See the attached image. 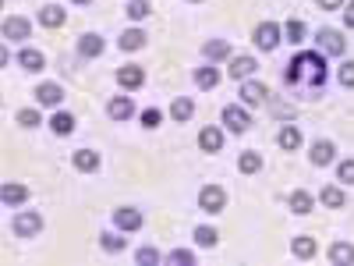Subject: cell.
I'll use <instances>...</instances> for the list:
<instances>
[{"label": "cell", "mask_w": 354, "mask_h": 266, "mask_svg": "<svg viewBox=\"0 0 354 266\" xmlns=\"http://www.w3.org/2000/svg\"><path fill=\"white\" fill-rule=\"evenodd\" d=\"M255 68H259V64H255V57H248V53H238V57H230V68H227V75H230L234 82H241V78H248Z\"/></svg>", "instance_id": "11"}, {"label": "cell", "mask_w": 354, "mask_h": 266, "mask_svg": "<svg viewBox=\"0 0 354 266\" xmlns=\"http://www.w3.org/2000/svg\"><path fill=\"white\" fill-rule=\"evenodd\" d=\"M142 125H145V128H160V125H163V110H160V107L142 110Z\"/></svg>", "instance_id": "39"}, {"label": "cell", "mask_w": 354, "mask_h": 266, "mask_svg": "<svg viewBox=\"0 0 354 266\" xmlns=\"http://www.w3.org/2000/svg\"><path fill=\"white\" fill-rule=\"evenodd\" d=\"M71 4H88V0H71Z\"/></svg>", "instance_id": "44"}, {"label": "cell", "mask_w": 354, "mask_h": 266, "mask_svg": "<svg viewBox=\"0 0 354 266\" xmlns=\"http://www.w3.org/2000/svg\"><path fill=\"white\" fill-rule=\"evenodd\" d=\"M337 181H340V185H354V160H344V163L337 167Z\"/></svg>", "instance_id": "40"}, {"label": "cell", "mask_w": 354, "mask_h": 266, "mask_svg": "<svg viewBox=\"0 0 354 266\" xmlns=\"http://www.w3.org/2000/svg\"><path fill=\"white\" fill-rule=\"evenodd\" d=\"M283 36H287V43H294V46H298V43L308 36V25H305L301 18H290V21L283 25Z\"/></svg>", "instance_id": "28"}, {"label": "cell", "mask_w": 354, "mask_h": 266, "mask_svg": "<svg viewBox=\"0 0 354 266\" xmlns=\"http://www.w3.org/2000/svg\"><path fill=\"white\" fill-rule=\"evenodd\" d=\"M75 167L85 170V174L96 170V167H100V153H96V150H78V153H75Z\"/></svg>", "instance_id": "29"}, {"label": "cell", "mask_w": 354, "mask_h": 266, "mask_svg": "<svg viewBox=\"0 0 354 266\" xmlns=\"http://www.w3.org/2000/svg\"><path fill=\"white\" fill-rule=\"evenodd\" d=\"M113 224H117V231H138L142 227V213L135 210V206H121V210H113Z\"/></svg>", "instance_id": "7"}, {"label": "cell", "mask_w": 354, "mask_h": 266, "mask_svg": "<svg viewBox=\"0 0 354 266\" xmlns=\"http://www.w3.org/2000/svg\"><path fill=\"white\" fill-rule=\"evenodd\" d=\"M167 263L170 266H192L195 263V252L192 249H174V252H167Z\"/></svg>", "instance_id": "38"}, {"label": "cell", "mask_w": 354, "mask_h": 266, "mask_svg": "<svg viewBox=\"0 0 354 266\" xmlns=\"http://www.w3.org/2000/svg\"><path fill=\"white\" fill-rule=\"evenodd\" d=\"M117 85H121V89H142V85H145V71H142L138 64L117 68Z\"/></svg>", "instance_id": "10"}, {"label": "cell", "mask_w": 354, "mask_h": 266, "mask_svg": "<svg viewBox=\"0 0 354 266\" xmlns=\"http://www.w3.org/2000/svg\"><path fill=\"white\" fill-rule=\"evenodd\" d=\"M15 121H18L21 128H36V125H43V114H39V110H32V107H25V110H18V114H15Z\"/></svg>", "instance_id": "34"}, {"label": "cell", "mask_w": 354, "mask_h": 266, "mask_svg": "<svg viewBox=\"0 0 354 266\" xmlns=\"http://www.w3.org/2000/svg\"><path fill=\"white\" fill-rule=\"evenodd\" d=\"M202 53H205V61H227V57H230V43L227 39H209V43H205L202 46Z\"/></svg>", "instance_id": "21"}, {"label": "cell", "mask_w": 354, "mask_h": 266, "mask_svg": "<svg viewBox=\"0 0 354 266\" xmlns=\"http://www.w3.org/2000/svg\"><path fill=\"white\" fill-rule=\"evenodd\" d=\"M227 206V192L220 185H202L198 188V210L202 213H220Z\"/></svg>", "instance_id": "4"}, {"label": "cell", "mask_w": 354, "mask_h": 266, "mask_svg": "<svg viewBox=\"0 0 354 266\" xmlns=\"http://www.w3.org/2000/svg\"><path fill=\"white\" fill-rule=\"evenodd\" d=\"M64 18H68V11L57 8V4H46V8L39 11V25H43V28H61Z\"/></svg>", "instance_id": "19"}, {"label": "cell", "mask_w": 354, "mask_h": 266, "mask_svg": "<svg viewBox=\"0 0 354 266\" xmlns=\"http://www.w3.org/2000/svg\"><path fill=\"white\" fill-rule=\"evenodd\" d=\"M241 100H245L248 107H259V103L266 100V85H262V82H241Z\"/></svg>", "instance_id": "26"}, {"label": "cell", "mask_w": 354, "mask_h": 266, "mask_svg": "<svg viewBox=\"0 0 354 266\" xmlns=\"http://www.w3.org/2000/svg\"><path fill=\"white\" fill-rule=\"evenodd\" d=\"M290 252L298 256V259H312L319 252V245H315V238H308V234H298V238L290 242Z\"/></svg>", "instance_id": "25"}, {"label": "cell", "mask_w": 354, "mask_h": 266, "mask_svg": "<svg viewBox=\"0 0 354 266\" xmlns=\"http://www.w3.org/2000/svg\"><path fill=\"white\" fill-rule=\"evenodd\" d=\"M135 263L138 266H153V263H167V256H160V249H153V245H145V249L135 252Z\"/></svg>", "instance_id": "33"}, {"label": "cell", "mask_w": 354, "mask_h": 266, "mask_svg": "<svg viewBox=\"0 0 354 266\" xmlns=\"http://www.w3.org/2000/svg\"><path fill=\"white\" fill-rule=\"evenodd\" d=\"M195 242H198L202 249H213V245L220 242V234H216V227H205V224H202V227H195Z\"/></svg>", "instance_id": "35"}, {"label": "cell", "mask_w": 354, "mask_h": 266, "mask_svg": "<svg viewBox=\"0 0 354 266\" xmlns=\"http://www.w3.org/2000/svg\"><path fill=\"white\" fill-rule=\"evenodd\" d=\"M43 231V213L36 210H21L11 217V234L15 238H36V234Z\"/></svg>", "instance_id": "2"}, {"label": "cell", "mask_w": 354, "mask_h": 266, "mask_svg": "<svg viewBox=\"0 0 354 266\" xmlns=\"http://www.w3.org/2000/svg\"><path fill=\"white\" fill-rule=\"evenodd\" d=\"M75 125H78L75 114H68V110H57V114L50 117V132H53V135H71Z\"/></svg>", "instance_id": "17"}, {"label": "cell", "mask_w": 354, "mask_h": 266, "mask_svg": "<svg viewBox=\"0 0 354 266\" xmlns=\"http://www.w3.org/2000/svg\"><path fill=\"white\" fill-rule=\"evenodd\" d=\"M319 202H322V206H330V210H340V206L347 202V195H344V188H337V185H322Z\"/></svg>", "instance_id": "23"}, {"label": "cell", "mask_w": 354, "mask_h": 266, "mask_svg": "<svg viewBox=\"0 0 354 266\" xmlns=\"http://www.w3.org/2000/svg\"><path fill=\"white\" fill-rule=\"evenodd\" d=\"M308 157H312L315 167H326V163H333V157H337V145H333L330 139H319V142L312 145V153H308Z\"/></svg>", "instance_id": "14"}, {"label": "cell", "mask_w": 354, "mask_h": 266, "mask_svg": "<svg viewBox=\"0 0 354 266\" xmlns=\"http://www.w3.org/2000/svg\"><path fill=\"white\" fill-rule=\"evenodd\" d=\"M319 8L322 11H337V8H344V0H319Z\"/></svg>", "instance_id": "43"}, {"label": "cell", "mask_w": 354, "mask_h": 266, "mask_svg": "<svg viewBox=\"0 0 354 266\" xmlns=\"http://www.w3.org/2000/svg\"><path fill=\"white\" fill-rule=\"evenodd\" d=\"M330 263L351 266V263H354V245H351V242H333V245H330Z\"/></svg>", "instance_id": "22"}, {"label": "cell", "mask_w": 354, "mask_h": 266, "mask_svg": "<svg viewBox=\"0 0 354 266\" xmlns=\"http://www.w3.org/2000/svg\"><path fill=\"white\" fill-rule=\"evenodd\" d=\"M277 142H280V150L294 153V150H301V145H305V135H301V128H298V125H283V128H280V135H277Z\"/></svg>", "instance_id": "13"}, {"label": "cell", "mask_w": 354, "mask_h": 266, "mask_svg": "<svg viewBox=\"0 0 354 266\" xmlns=\"http://www.w3.org/2000/svg\"><path fill=\"white\" fill-rule=\"evenodd\" d=\"M238 170H241V174L262 170V157H259V153H241V157H238Z\"/></svg>", "instance_id": "36"}, {"label": "cell", "mask_w": 354, "mask_h": 266, "mask_svg": "<svg viewBox=\"0 0 354 266\" xmlns=\"http://www.w3.org/2000/svg\"><path fill=\"white\" fill-rule=\"evenodd\" d=\"M280 36H283V28H280L277 21H262V25H255V36H252V39H255L259 50H277V46L283 43Z\"/></svg>", "instance_id": "6"}, {"label": "cell", "mask_w": 354, "mask_h": 266, "mask_svg": "<svg viewBox=\"0 0 354 266\" xmlns=\"http://www.w3.org/2000/svg\"><path fill=\"white\" fill-rule=\"evenodd\" d=\"M344 25L354 28V0H347V4H344Z\"/></svg>", "instance_id": "42"}, {"label": "cell", "mask_w": 354, "mask_h": 266, "mask_svg": "<svg viewBox=\"0 0 354 266\" xmlns=\"http://www.w3.org/2000/svg\"><path fill=\"white\" fill-rule=\"evenodd\" d=\"M315 43H319V50L326 53V57H344V50H347L344 36L337 33V28H326V25H322L319 33H315Z\"/></svg>", "instance_id": "5"}, {"label": "cell", "mask_w": 354, "mask_h": 266, "mask_svg": "<svg viewBox=\"0 0 354 266\" xmlns=\"http://www.w3.org/2000/svg\"><path fill=\"white\" fill-rule=\"evenodd\" d=\"M100 245H103L106 252H121V249L128 245V238H121L117 231H103V234H100Z\"/></svg>", "instance_id": "32"}, {"label": "cell", "mask_w": 354, "mask_h": 266, "mask_svg": "<svg viewBox=\"0 0 354 266\" xmlns=\"http://www.w3.org/2000/svg\"><path fill=\"white\" fill-rule=\"evenodd\" d=\"M326 68H330V64H326V57H322L319 50H301V53L290 57L287 82L298 85V89H308V93H319V89L326 85V78H330Z\"/></svg>", "instance_id": "1"}, {"label": "cell", "mask_w": 354, "mask_h": 266, "mask_svg": "<svg viewBox=\"0 0 354 266\" xmlns=\"http://www.w3.org/2000/svg\"><path fill=\"white\" fill-rule=\"evenodd\" d=\"M28 33H32V25L25 18H4V39H28Z\"/></svg>", "instance_id": "16"}, {"label": "cell", "mask_w": 354, "mask_h": 266, "mask_svg": "<svg viewBox=\"0 0 354 266\" xmlns=\"http://www.w3.org/2000/svg\"><path fill=\"white\" fill-rule=\"evenodd\" d=\"M106 114L113 117V121H131V117H135V100L131 96H113L106 103Z\"/></svg>", "instance_id": "9"}, {"label": "cell", "mask_w": 354, "mask_h": 266, "mask_svg": "<svg viewBox=\"0 0 354 266\" xmlns=\"http://www.w3.org/2000/svg\"><path fill=\"white\" fill-rule=\"evenodd\" d=\"M28 199V188L25 185H4V188H0V202H4V206H21Z\"/></svg>", "instance_id": "24"}, {"label": "cell", "mask_w": 354, "mask_h": 266, "mask_svg": "<svg viewBox=\"0 0 354 266\" xmlns=\"http://www.w3.org/2000/svg\"><path fill=\"white\" fill-rule=\"evenodd\" d=\"M290 210L294 213H312V195L305 188H294L290 192Z\"/></svg>", "instance_id": "30"}, {"label": "cell", "mask_w": 354, "mask_h": 266, "mask_svg": "<svg viewBox=\"0 0 354 266\" xmlns=\"http://www.w3.org/2000/svg\"><path fill=\"white\" fill-rule=\"evenodd\" d=\"M220 121H223V125H227V132H234V135H245V132L252 128V117H248V110H245L241 103H230V107H223Z\"/></svg>", "instance_id": "3"}, {"label": "cell", "mask_w": 354, "mask_h": 266, "mask_svg": "<svg viewBox=\"0 0 354 266\" xmlns=\"http://www.w3.org/2000/svg\"><path fill=\"white\" fill-rule=\"evenodd\" d=\"M18 68H25V71H43V68H46V57H43L39 50H32V46H25V50L18 53Z\"/></svg>", "instance_id": "15"}, {"label": "cell", "mask_w": 354, "mask_h": 266, "mask_svg": "<svg viewBox=\"0 0 354 266\" xmlns=\"http://www.w3.org/2000/svg\"><path fill=\"white\" fill-rule=\"evenodd\" d=\"M106 50V43H103V36H96V33H85L82 39H78V53L82 57H100Z\"/></svg>", "instance_id": "18"}, {"label": "cell", "mask_w": 354, "mask_h": 266, "mask_svg": "<svg viewBox=\"0 0 354 266\" xmlns=\"http://www.w3.org/2000/svg\"><path fill=\"white\" fill-rule=\"evenodd\" d=\"M145 46V33L142 28H128V33L121 36V50L128 53V50H142Z\"/></svg>", "instance_id": "31"}, {"label": "cell", "mask_w": 354, "mask_h": 266, "mask_svg": "<svg viewBox=\"0 0 354 266\" xmlns=\"http://www.w3.org/2000/svg\"><path fill=\"white\" fill-rule=\"evenodd\" d=\"M198 150H202V153H220V150H223V132H220L216 125L202 128V132H198Z\"/></svg>", "instance_id": "12"}, {"label": "cell", "mask_w": 354, "mask_h": 266, "mask_svg": "<svg viewBox=\"0 0 354 266\" xmlns=\"http://www.w3.org/2000/svg\"><path fill=\"white\" fill-rule=\"evenodd\" d=\"M340 85L344 89H354V61H344L340 64Z\"/></svg>", "instance_id": "41"}, {"label": "cell", "mask_w": 354, "mask_h": 266, "mask_svg": "<svg viewBox=\"0 0 354 266\" xmlns=\"http://www.w3.org/2000/svg\"><path fill=\"white\" fill-rule=\"evenodd\" d=\"M61 100H64V89L57 85V82L36 85V103H39V107H61Z\"/></svg>", "instance_id": "8"}, {"label": "cell", "mask_w": 354, "mask_h": 266, "mask_svg": "<svg viewBox=\"0 0 354 266\" xmlns=\"http://www.w3.org/2000/svg\"><path fill=\"white\" fill-rule=\"evenodd\" d=\"M192 4H198V0H192Z\"/></svg>", "instance_id": "45"}, {"label": "cell", "mask_w": 354, "mask_h": 266, "mask_svg": "<svg viewBox=\"0 0 354 266\" xmlns=\"http://www.w3.org/2000/svg\"><path fill=\"white\" fill-rule=\"evenodd\" d=\"M192 114H195V103L188 100V96H177L174 103H170V117L177 125H185V121H192Z\"/></svg>", "instance_id": "20"}, {"label": "cell", "mask_w": 354, "mask_h": 266, "mask_svg": "<svg viewBox=\"0 0 354 266\" xmlns=\"http://www.w3.org/2000/svg\"><path fill=\"white\" fill-rule=\"evenodd\" d=\"M220 78H223V75H220L213 64H209V68H195V85H198V89H216Z\"/></svg>", "instance_id": "27"}, {"label": "cell", "mask_w": 354, "mask_h": 266, "mask_svg": "<svg viewBox=\"0 0 354 266\" xmlns=\"http://www.w3.org/2000/svg\"><path fill=\"white\" fill-rule=\"evenodd\" d=\"M149 0H128V18L131 21H142V18H149Z\"/></svg>", "instance_id": "37"}]
</instances>
